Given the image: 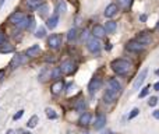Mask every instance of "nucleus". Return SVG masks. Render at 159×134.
Listing matches in <instances>:
<instances>
[{"instance_id": "obj_1", "label": "nucleus", "mask_w": 159, "mask_h": 134, "mask_svg": "<svg viewBox=\"0 0 159 134\" xmlns=\"http://www.w3.org/2000/svg\"><path fill=\"white\" fill-rule=\"evenodd\" d=\"M110 67L112 70L115 71L116 74L119 76H126L130 71L133 70V64L131 62H128L126 59H115L112 63H110Z\"/></svg>"}, {"instance_id": "obj_2", "label": "nucleus", "mask_w": 159, "mask_h": 134, "mask_svg": "<svg viewBox=\"0 0 159 134\" xmlns=\"http://www.w3.org/2000/svg\"><path fill=\"white\" fill-rule=\"evenodd\" d=\"M60 71H62V74H66V76H70V74H73L74 71L77 70V64L76 62H73V60H64L63 63L60 64Z\"/></svg>"}, {"instance_id": "obj_3", "label": "nucleus", "mask_w": 159, "mask_h": 134, "mask_svg": "<svg viewBox=\"0 0 159 134\" xmlns=\"http://www.w3.org/2000/svg\"><path fill=\"white\" fill-rule=\"evenodd\" d=\"M101 42H99V39L95 38V36H91V38L87 39V49H88L91 53H94V55H99V52H101Z\"/></svg>"}, {"instance_id": "obj_4", "label": "nucleus", "mask_w": 159, "mask_h": 134, "mask_svg": "<svg viewBox=\"0 0 159 134\" xmlns=\"http://www.w3.org/2000/svg\"><path fill=\"white\" fill-rule=\"evenodd\" d=\"M48 46L50 49H53V51L59 49L62 46V36L59 34H52L48 38Z\"/></svg>"}, {"instance_id": "obj_5", "label": "nucleus", "mask_w": 159, "mask_h": 134, "mask_svg": "<svg viewBox=\"0 0 159 134\" xmlns=\"http://www.w3.org/2000/svg\"><path fill=\"white\" fill-rule=\"evenodd\" d=\"M119 92H116V91H113V89L110 88H106V91H105V94H103V101H105V103H108V105H112V103L116 102V99L119 98Z\"/></svg>"}, {"instance_id": "obj_6", "label": "nucleus", "mask_w": 159, "mask_h": 134, "mask_svg": "<svg viewBox=\"0 0 159 134\" xmlns=\"http://www.w3.org/2000/svg\"><path fill=\"white\" fill-rule=\"evenodd\" d=\"M126 48H127V51L135 52V53L144 52V49H145V46H144L142 43H140L138 41H135V39H131V41H128L127 43H126Z\"/></svg>"}, {"instance_id": "obj_7", "label": "nucleus", "mask_w": 159, "mask_h": 134, "mask_svg": "<svg viewBox=\"0 0 159 134\" xmlns=\"http://www.w3.org/2000/svg\"><path fill=\"white\" fill-rule=\"evenodd\" d=\"M27 60H28V58H27L25 55H15V56L11 59V62H10V67L14 70V69H17L20 66L25 64Z\"/></svg>"}, {"instance_id": "obj_8", "label": "nucleus", "mask_w": 159, "mask_h": 134, "mask_svg": "<svg viewBox=\"0 0 159 134\" xmlns=\"http://www.w3.org/2000/svg\"><path fill=\"white\" fill-rule=\"evenodd\" d=\"M101 87H102V80L101 78H92L91 81H89V84H88V92L91 94V95H94L95 92H98L99 89H101Z\"/></svg>"}, {"instance_id": "obj_9", "label": "nucleus", "mask_w": 159, "mask_h": 134, "mask_svg": "<svg viewBox=\"0 0 159 134\" xmlns=\"http://www.w3.org/2000/svg\"><path fill=\"white\" fill-rule=\"evenodd\" d=\"M146 76H148V69H144V70L141 71L138 76H137V78H135V81H134V84H133V91H137V89H138L141 85L144 84Z\"/></svg>"}, {"instance_id": "obj_10", "label": "nucleus", "mask_w": 159, "mask_h": 134, "mask_svg": "<svg viewBox=\"0 0 159 134\" xmlns=\"http://www.w3.org/2000/svg\"><path fill=\"white\" fill-rule=\"evenodd\" d=\"M135 41H138L140 43H142L144 46H145V45L151 43V41H152V36H151V34H149V32L144 31V32H140V34L137 35V39H135Z\"/></svg>"}, {"instance_id": "obj_11", "label": "nucleus", "mask_w": 159, "mask_h": 134, "mask_svg": "<svg viewBox=\"0 0 159 134\" xmlns=\"http://www.w3.org/2000/svg\"><path fill=\"white\" fill-rule=\"evenodd\" d=\"M117 4H115V3H112V4H109L106 8H105V17H108V18H112V17H115L116 14H117Z\"/></svg>"}, {"instance_id": "obj_12", "label": "nucleus", "mask_w": 159, "mask_h": 134, "mask_svg": "<svg viewBox=\"0 0 159 134\" xmlns=\"http://www.w3.org/2000/svg\"><path fill=\"white\" fill-rule=\"evenodd\" d=\"M105 35H106V31H105L103 25H99V24H98V25H95L92 28V36L101 39V38H103Z\"/></svg>"}, {"instance_id": "obj_13", "label": "nucleus", "mask_w": 159, "mask_h": 134, "mask_svg": "<svg viewBox=\"0 0 159 134\" xmlns=\"http://www.w3.org/2000/svg\"><path fill=\"white\" fill-rule=\"evenodd\" d=\"M106 124V116L105 115H98L95 119V123H94V128L95 130H101V128L105 127Z\"/></svg>"}, {"instance_id": "obj_14", "label": "nucleus", "mask_w": 159, "mask_h": 134, "mask_svg": "<svg viewBox=\"0 0 159 134\" xmlns=\"http://www.w3.org/2000/svg\"><path fill=\"white\" fill-rule=\"evenodd\" d=\"M39 53H41V46L39 45H34V46L27 49L25 56L27 58H35V56H38Z\"/></svg>"}, {"instance_id": "obj_15", "label": "nucleus", "mask_w": 159, "mask_h": 134, "mask_svg": "<svg viewBox=\"0 0 159 134\" xmlns=\"http://www.w3.org/2000/svg\"><path fill=\"white\" fill-rule=\"evenodd\" d=\"M24 17H25V14L22 13V11H14V13L10 15V18H8V20H10V22H11V24L17 25V24H18V22L24 18Z\"/></svg>"}, {"instance_id": "obj_16", "label": "nucleus", "mask_w": 159, "mask_h": 134, "mask_svg": "<svg viewBox=\"0 0 159 134\" xmlns=\"http://www.w3.org/2000/svg\"><path fill=\"white\" fill-rule=\"evenodd\" d=\"M57 24H59V14L57 13H55L50 18H48V21H46V27H48L49 29H55V28L57 27Z\"/></svg>"}, {"instance_id": "obj_17", "label": "nucleus", "mask_w": 159, "mask_h": 134, "mask_svg": "<svg viewBox=\"0 0 159 134\" xmlns=\"http://www.w3.org/2000/svg\"><path fill=\"white\" fill-rule=\"evenodd\" d=\"M50 89H52V94H53V95H59V94L64 89V83L62 81V80H57L56 83L52 85Z\"/></svg>"}, {"instance_id": "obj_18", "label": "nucleus", "mask_w": 159, "mask_h": 134, "mask_svg": "<svg viewBox=\"0 0 159 134\" xmlns=\"http://www.w3.org/2000/svg\"><path fill=\"white\" fill-rule=\"evenodd\" d=\"M108 88L113 89V91H116V92H119V94H120V92H121V84L119 83L116 78H110V80H109V83H108Z\"/></svg>"}, {"instance_id": "obj_19", "label": "nucleus", "mask_w": 159, "mask_h": 134, "mask_svg": "<svg viewBox=\"0 0 159 134\" xmlns=\"http://www.w3.org/2000/svg\"><path fill=\"white\" fill-rule=\"evenodd\" d=\"M91 119H92L91 113H88V112H83L81 116H80V119H78V123H80L81 126H87V124L91 123Z\"/></svg>"}, {"instance_id": "obj_20", "label": "nucleus", "mask_w": 159, "mask_h": 134, "mask_svg": "<svg viewBox=\"0 0 159 134\" xmlns=\"http://www.w3.org/2000/svg\"><path fill=\"white\" fill-rule=\"evenodd\" d=\"M25 4L29 10H36L42 4V0H25Z\"/></svg>"}, {"instance_id": "obj_21", "label": "nucleus", "mask_w": 159, "mask_h": 134, "mask_svg": "<svg viewBox=\"0 0 159 134\" xmlns=\"http://www.w3.org/2000/svg\"><path fill=\"white\" fill-rule=\"evenodd\" d=\"M38 14L42 17V18H45V17H48V14H49V6L48 4H41V6L38 7Z\"/></svg>"}, {"instance_id": "obj_22", "label": "nucleus", "mask_w": 159, "mask_h": 134, "mask_svg": "<svg viewBox=\"0 0 159 134\" xmlns=\"http://www.w3.org/2000/svg\"><path fill=\"white\" fill-rule=\"evenodd\" d=\"M52 76V70H48V69H45V70L41 71V74H39V81L41 83H43V81H48Z\"/></svg>"}, {"instance_id": "obj_23", "label": "nucleus", "mask_w": 159, "mask_h": 134, "mask_svg": "<svg viewBox=\"0 0 159 134\" xmlns=\"http://www.w3.org/2000/svg\"><path fill=\"white\" fill-rule=\"evenodd\" d=\"M105 31H106V34H113V32L116 31V22L115 21H108L106 24H105Z\"/></svg>"}, {"instance_id": "obj_24", "label": "nucleus", "mask_w": 159, "mask_h": 134, "mask_svg": "<svg viewBox=\"0 0 159 134\" xmlns=\"http://www.w3.org/2000/svg\"><path fill=\"white\" fill-rule=\"evenodd\" d=\"M85 108H87V103H85L84 99H80V101L76 103V106H74V109H76L77 112H81V113L85 110Z\"/></svg>"}, {"instance_id": "obj_25", "label": "nucleus", "mask_w": 159, "mask_h": 134, "mask_svg": "<svg viewBox=\"0 0 159 134\" xmlns=\"http://www.w3.org/2000/svg\"><path fill=\"white\" fill-rule=\"evenodd\" d=\"M77 36H78V31H77V28H71L70 31L67 32V39L69 41H76L77 39Z\"/></svg>"}, {"instance_id": "obj_26", "label": "nucleus", "mask_w": 159, "mask_h": 134, "mask_svg": "<svg viewBox=\"0 0 159 134\" xmlns=\"http://www.w3.org/2000/svg\"><path fill=\"white\" fill-rule=\"evenodd\" d=\"M13 51H14V48L10 43H6V42H4V43L0 45V52H1V53H8V52H13Z\"/></svg>"}, {"instance_id": "obj_27", "label": "nucleus", "mask_w": 159, "mask_h": 134, "mask_svg": "<svg viewBox=\"0 0 159 134\" xmlns=\"http://www.w3.org/2000/svg\"><path fill=\"white\" fill-rule=\"evenodd\" d=\"M117 3H119V6H120L121 8L127 10V8H130V7H131V4H133V0H117Z\"/></svg>"}, {"instance_id": "obj_28", "label": "nucleus", "mask_w": 159, "mask_h": 134, "mask_svg": "<svg viewBox=\"0 0 159 134\" xmlns=\"http://www.w3.org/2000/svg\"><path fill=\"white\" fill-rule=\"evenodd\" d=\"M38 120H39V117H38L36 115H34V116L31 117V119L28 120V123H27V126H28L29 128H34L35 126H36V124H38Z\"/></svg>"}, {"instance_id": "obj_29", "label": "nucleus", "mask_w": 159, "mask_h": 134, "mask_svg": "<svg viewBox=\"0 0 159 134\" xmlns=\"http://www.w3.org/2000/svg\"><path fill=\"white\" fill-rule=\"evenodd\" d=\"M45 112H46V116H48L49 119H52V120H55V119H57V113H56V112H55L53 109L48 108V109H46V110H45Z\"/></svg>"}, {"instance_id": "obj_30", "label": "nucleus", "mask_w": 159, "mask_h": 134, "mask_svg": "<svg viewBox=\"0 0 159 134\" xmlns=\"http://www.w3.org/2000/svg\"><path fill=\"white\" fill-rule=\"evenodd\" d=\"M45 35H46V29H45V27H39L36 34H35V36H36V38H43Z\"/></svg>"}, {"instance_id": "obj_31", "label": "nucleus", "mask_w": 159, "mask_h": 134, "mask_svg": "<svg viewBox=\"0 0 159 134\" xmlns=\"http://www.w3.org/2000/svg\"><path fill=\"white\" fill-rule=\"evenodd\" d=\"M60 77H62V71H60V69H53V70H52V76H50V78H55V80H56V78H60Z\"/></svg>"}, {"instance_id": "obj_32", "label": "nucleus", "mask_w": 159, "mask_h": 134, "mask_svg": "<svg viewBox=\"0 0 159 134\" xmlns=\"http://www.w3.org/2000/svg\"><path fill=\"white\" fill-rule=\"evenodd\" d=\"M138 113H140V109H138V108H134L133 110L130 112V115H128V120H131V119H134V117H135V116L138 115Z\"/></svg>"}, {"instance_id": "obj_33", "label": "nucleus", "mask_w": 159, "mask_h": 134, "mask_svg": "<svg viewBox=\"0 0 159 134\" xmlns=\"http://www.w3.org/2000/svg\"><path fill=\"white\" fill-rule=\"evenodd\" d=\"M156 103H158V98H156V96H151L149 101H148V105H149L151 108H153V106H156Z\"/></svg>"}, {"instance_id": "obj_34", "label": "nucleus", "mask_w": 159, "mask_h": 134, "mask_svg": "<svg viewBox=\"0 0 159 134\" xmlns=\"http://www.w3.org/2000/svg\"><path fill=\"white\" fill-rule=\"evenodd\" d=\"M66 11V4L64 3H59L57 7H56V13H64Z\"/></svg>"}, {"instance_id": "obj_35", "label": "nucleus", "mask_w": 159, "mask_h": 134, "mask_svg": "<svg viewBox=\"0 0 159 134\" xmlns=\"http://www.w3.org/2000/svg\"><path fill=\"white\" fill-rule=\"evenodd\" d=\"M149 89H151V85H148L145 88H142V91L140 92V98H145L148 95V92H149Z\"/></svg>"}, {"instance_id": "obj_36", "label": "nucleus", "mask_w": 159, "mask_h": 134, "mask_svg": "<svg viewBox=\"0 0 159 134\" xmlns=\"http://www.w3.org/2000/svg\"><path fill=\"white\" fill-rule=\"evenodd\" d=\"M22 115H24V110H18V112L14 115L13 119H14V120H18V119H21V117H22Z\"/></svg>"}, {"instance_id": "obj_37", "label": "nucleus", "mask_w": 159, "mask_h": 134, "mask_svg": "<svg viewBox=\"0 0 159 134\" xmlns=\"http://www.w3.org/2000/svg\"><path fill=\"white\" fill-rule=\"evenodd\" d=\"M4 42H6V35H4L3 29H0V45L4 43Z\"/></svg>"}, {"instance_id": "obj_38", "label": "nucleus", "mask_w": 159, "mask_h": 134, "mask_svg": "<svg viewBox=\"0 0 159 134\" xmlns=\"http://www.w3.org/2000/svg\"><path fill=\"white\" fill-rule=\"evenodd\" d=\"M81 38H83V41H87V39H88V29H84Z\"/></svg>"}, {"instance_id": "obj_39", "label": "nucleus", "mask_w": 159, "mask_h": 134, "mask_svg": "<svg viewBox=\"0 0 159 134\" xmlns=\"http://www.w3.org/2000/svg\"><path fill=\"white\" fill-rule=\"evenodd\" d=\"M140 21H141V22H145V21H146V14H141V15H140Z\"/></svg>"}, {"instance_id": "obj_40", "label": "nucleus", "mask_w": 159, "mask_h": 134, "mask_svg": "<svg viewBox=\"0 0 159 134\" xmlns=\"http://www.w3.org/2000/svg\"><path fill=\"white\" fill-rule=\"evenodd\" d=\"M3 78H4V70H0V83L3 81Z\"/></svg>"}, {"instance_id": "obj_41", "label": "nucleus", "mask_w": 159, "mask_h": 134, "mask_svg": "<svg viewBox=\"0 0 159 134\" xmlns=\"http://www.w3.org/2000/svg\"><path fill=\"white\" fill-rule=\"evenodd\" d=\"M153 117L159 120V110H155V112H153Z\"/></svg>"}, {"instance_id": "obj_42", "label": "nucleus", "mask_w": 159, "mask_h": 134, "mask_svg": "<svg viewBox=\"0 0 159 134\" xmlns=\"http://www.w3.org/2000/svg\"><path fill=\"white\" fill-rule=\"evenodd\" d=\"M153 89H155V91H159V81L153 84Z\"/></svg>"}, {"instance_id": "obj_43", "label": "nucleus", "mask_w": 159, "mask_h": 134, "mask_svg": "<svg viewBox=\"0 0 159 134\" xmlns=\"http://www.w3.org/2000/svg\"><path fill=\"white\" fill-rule=\"evenodd\" d=\"M6 134H15V131H14V130H7Z\"/></svg>"}, {"instance_id": "obj_44", "label": "nucleus", "mask_w": 159, "mask_h": 134, "mask_svg": "<svg viewBox=\"0 0 159 134\" xmlns=\"http://www.w3.org/2000/svg\"><path fill=\"white\" fill-rule=\"evenodd\" d=\"M102 134H113V133H112L110 130H106V131H103V133H102Z\"/></svg>"}, {"instance_id": "obj_45", "label": "nucleus", "mask_w": 159, "mask_h": 134, "mask_svg": "<svg viewBox=\"0 0 159 134\" xmlns=\"http://www.w3.org/2000/svg\"><path fill=\"white\" fill-rule=\"evenodd\" d=\"M3 3H4V0H0V7L3 6Z\"/></svg>"}, {"instance_id": "obj_46", "label": "nucleus", "mask_w": 159, "mask_h": 134, "mask_svg": "<svg viewBox=\"0 0 159 134\" xmlns=\"http://www.w3.org/2000/svg\"><path fill=\"white\" fill-rule=\"evenodd\" d=\"M22 134H31V133H29V131H24V133H22Z\"/></svg>"}, {"instance_id": "obj_47", "label": "nucleus", "mask_w": 159, "mask_h": 134, "mask_svg": "<svg viewBox=\"0 0 159 134\" xmlns=\"http://www.w3.org/2000/svg\"><path fill=\"white\" fill-rule=\"evenodd\" d=\"M156 28H158V31H159V21H158V25H156Z\"/></svg>"}, {"instance_id": "obj_48", "label": "nucleus", "mask_w": 159, "mask_h": 134, "mask_svg": "<svg viewBox=\"0 0 159 134\" xmlns=\"http://www.w3.org/2000/svg\"><path fill=\"white\" fill-rule=\"evenodd\" d=\"M84 134H89V133H88V131H85V133H84Z\"/></svg>"}]
</instances>
